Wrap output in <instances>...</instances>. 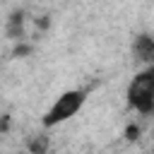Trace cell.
Listing matches in <instances>:
<instances>
[{
  "label": "cell",
  "instance_id": "7a4b0ae2",
  "mask_svg": "<svg viewBox=\"0 0 154 154\" xmlns=\"http://www.w3.org/2000/svg\"><path fill=\"white\" fill-rule=\"evenodd\" d=\"M84 101H87V91H82V89H70V91L60 94L55 99V103L48 108V113L43 116V125L53 128L58 123L70 120L72 116H77V111L84 106Z\"/></svg>",
  "mask_w": 154,
  "mask_h": 154
},
{
  "label": "cell",
  "instance_id": "ba28073f",
  "mask_svg": "<svg viewBox=\"0 0 154 154\" xmlns=\"http://www.w3.org/2000/svg\"><path fill=\"white\" fill-rule=\"evenodd\" d=\"M48 24H51V17H48V14H43V17H38V19H36V29H41V31H43V29H48Z\"/></svg>",
  "mask_w": 154,
  "mask_h": 154
},
{
  "label": "cell",
  "instance_id": "9c48e42d",
  "mask_svg": "<svg viewBox=\"0 0 154 154\" xmlns=\"http://www.w3.org/2000/svg\"><path fill=\"white\" fill-rule=\"evenodd\" d=\"M10 128V116H2V132H7Z\"/></svg>",
  "mask_w": 154,
  "mask_h": 154
},
{
  "label": "cell",
  "instance_id": "8992f818",
  "mask_svg": "<svg viewBox=\"0 0 154 154\" xmlns=\"http://www.w3.org/2000/svg\"><path fill=\"white\" fill-rule=\"evenodd\" d=\"M31 51H34V48H31L29 43H22V41H19V43L14 46V51H12V55H14V58H26Z\"/></svg>",
  "mask_w": 154,
  "mask_h": 154
},
{
  "label": "cell",
  "instance_id": "277c9868",
  "mask_svg": "<svg viewBox=\"0 0 154 154\" xmlns=\"http://www.w3.org/2000/svg\"><path fill=\"white\" fill-rule=\"evenodd\" d=\"M5 31H7V36H10L12 41H22V38H24V12H22V10H14V12L10 14Z\"/></svg>",
  "mask_w": 154,
  "mask_h": 154
},
{
  "label": "cell",
  "instance_id": "6da1fadb",
  "mask_svg": "<svg viewBox=\"0 0 154 154\" xmlns=\"http://www.w3.org/2000/svg\"><path fill=\"white\" fill-rule=\"evenodd\" d=\"M128 103L144 116L154 111V65L132 77L128 84Z\"/></svg>",
  "mask_w": 154,
  "mask_h": 154
},
{
  "label": "cell",
  "instance_id": "52a82bcc",
  "mask_svg": "<svg viewBox=\"0 0 154 154\" xmlns=\"http://www.w3.org/2000/svg\"><path fill=\"white\" fill-rule=\"evenodd\" d=\"M137 137H140V125H128L125 128V140L128 142H135Z\"/></svg>",
  "mask_w": 154,
  "mask_h": 154
},
{
  "label": "cell",
  "instance_id": "5b68a950",
  "mask_svg": "<svg viewBox=\"0 0 154 154\" xmlns=\"http://www.w3.org/2000/svg\"><path fill=\"white\" fill-rule=\"evenodd\" d=\"M48 147H51V140H48V135H34L29 142H26V149H29V154H48Z\"/></svg>",
  "mask_w": 154,
  "mask_h": 154
},
{
  "label": "cell",
  "instance_id": "3957f363",
  "mask_svg": "<svg viewBox=\"0 0 154 154\" xmlns=\"http://www.w3.org/2000/svg\"><path fill=\"white\" fill-rule=\"evenodd\" d=\"M132 53L140 63H152L154 60V36L137 34L135 41H132Z\"/></svg>",
  "mask_w": 154,
  "mask_h": 154
}]
</instances>
